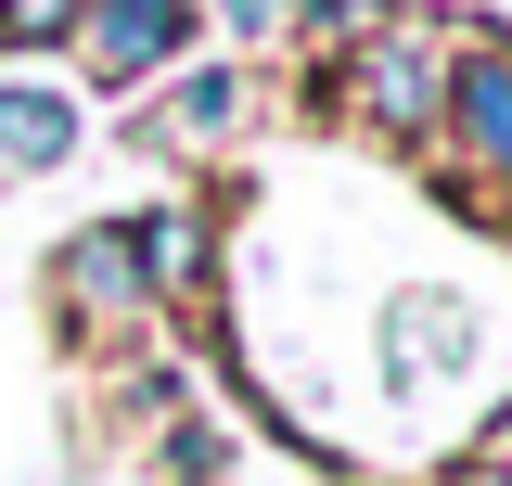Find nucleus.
<instances>
[{"mask_svg": "<svg viewBox=\"0 0 512 486\" xmlns=\"http://www.w3.org/2000/svg\"><path fill=\"white\" fill-rule=\"evenodd\" d=\"M346 90H359V116H372V128H397V141H423V128H436V103H448V64L423 52V39H372Z\"/></svg>", "mask_w": 512, "mask_h": 486, "instance_id": "obj_1", "label": "nucleus"}, {"mask_svg": "<svg viewBox=\"0 0 512 486\" xmlns=\"http://www.w3.org/2000/svg\"><path fill=\"white\" fill-rule=\"evenodd\" d=\"M64 154H77V103L64 90H0V180L64 167Z\"/></svg>", "mask_w": 512, "mask_h": 486, "instance_id": "obj_2", "label": "nucleus"}, {"mask_svg": "<svg viewBox=\"0 0 512 486\" xmlns=\"http://www.w3.org/2000/svg\"><path fill=\"white\" fill-rule=\"evenodd\" d=\"M192 39V13H167V0H128V13H90V52H103V77H154V64Z\"/></svg>", "mask_w": 512, "mask_h": 486, "instance_id": "obj_3", "label": "nucleus"}, {"mask_svg": "<svg viewBox=\"0 0 512 486\" xmlns=\"http://www.w3.org/2000/svg\"><path fill=\"white\" fill-rule=\"evenodd\" d=\"M448 103H461V128H474V154L512 180V52H474L448 64Z\"/></svg>", "mask_w": 512, "mask_h": 486, "instance_id": "obj_4", "label": "nucleus"}, {"mask_svg": "<svg viewBox=\"0 0 512 486\" xmlns=\"http://www.w3.org/2000/svg\"><path fill=\"white\" fill-rule=\"evenodd\" d=\"M52 269H64V295L90 307V320H116V307L141 295V269H128V231H77V243L52 256Z\"/></svg>", "mask_w": 512, "mask_h": 486, "instance_id": "obj_5", "label": "nucleus"}, {"mask_svg": "<svg viewBox=\"0 0 512 486\" xmlns=\"http://www.w3.org/2000/svg\"><path fill=\"white\" fill-rule=\"evenodd\" d=\"M218 116H231V64H205V77L180 90V128H218Z\"/></svg>", "mask_w": 512, "mask_h": 486, "instance_id": "obj_6", "label": "nucleus"}, {"mask_svg": "<svg viewBox=\"0 0 512 486\" xmlns=\"http://www.w3.org/2000/svg\"><path fill=\"white\" fill-rule=\"evenodd\" d=\"M205 474H218V435H205V423L167 435V486H205Z\"/></svg>", "mask_w": 512, "mask_h": 486, "instance_id": "obj_7", "label": "nucleus"}, {"mask_svg": "<svg viewBox=\"0 0 512 486\" xmlns=\"http://www.w3.org/2000/svg\"><path fill=\"white\" fill-rule=\"evenodd\" d=\"M0 39L13 52H52V39H77V13H0Z\"/></svg>", "mask_w": 512, "mask_h": 486, "instance_id": "obj_8", "label": "nucleus"}, {"mask_svg": "<svg viewBox=\"0 0 512 486\" xmlns=\"http://www.w3.org/2000/svg\"><path fill=\"white\" fill-rule=\"evenodd\" d=\"M487 486H512V461H500V474H487Z\"/></svg>", "mask_w": 512, "mask_h": 486, "instance_id": "obj_9", "label": "nucleus"}]
</instances>
